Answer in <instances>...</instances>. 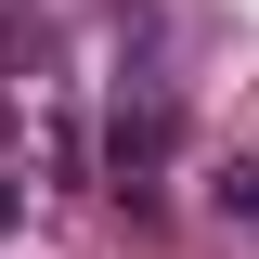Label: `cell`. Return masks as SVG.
<instances>
[{"mask_svg": "<svg viewBox=\"0 0 259 259\" xmlns=\"http://www.w3.org/2000/svg\"><path fill=\"white\" fill-rule=\"evenodd\" d=\"M0 143H13V104H0Z\"/></svg>", "mask_w": 259, "mask_h": 259, "instance_id": "obj_4", "label": "cell"}, {"mask_svg": "<svg viewBox=\"0 0 259 259\" xmlns=\"http://www.w3.org/2000/svg\"><path fill=\"white\" fill-rule=\"evenodd\" d=\"M13 221H26V182H0V233H13Z\"/></svg>", "mask_w": 259, "mask_h": 259, "instance_id": "obj_3", "label": "cell"}, {"mask_svg": "<svg viewBox=\"0 0 259 259\" xmlns=\"http://www.w3.org/2000/svg\"><path fill=\"white\" fill-rule=\"evenodd\" d=\"M168 143H182V91H168L156 65H130V78H117V117H104V182L143 207L156 168H168Z\"/></svg>", "mask_w": 259, "mask_h": 259, "instance_id": "obj_1", "label": "cell"}, {"mask_svg": "<svg viewBox=\"0 0 259 259\" xmlns=\"http://www.w3.org/2000/svg\"><path fill=\"white\" fill-rule=\"evenodd\" d=\"M221 221H246V233H259V168H246V156L221 168Z\"/></svg>", "mask_w": 259, "mask_h": 259, "instance_id": "obj_2", "label": "cell"}]
</instances>
